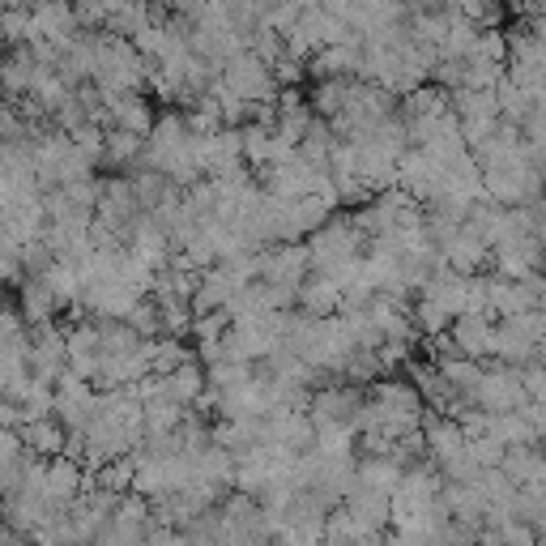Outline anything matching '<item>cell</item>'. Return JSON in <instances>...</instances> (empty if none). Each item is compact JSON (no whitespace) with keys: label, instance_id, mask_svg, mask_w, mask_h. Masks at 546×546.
Returning <instances> with one entry per match:
<instances>
[{"label":"cell","instance_id":"obj_1","mask_svg":"<svg viewBox=\"0 0 546 546\" xmlns=\"http://www.w3.org/2000/svg\"><path fill=\"white\" fill-rule=\"evenodd\" d=\"M453 342H457V355L465 359L491 355V325L483 320V312H461L453 320Z\"/></svg>","mask_w":546,"mask_h":546}]
</instances>
